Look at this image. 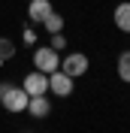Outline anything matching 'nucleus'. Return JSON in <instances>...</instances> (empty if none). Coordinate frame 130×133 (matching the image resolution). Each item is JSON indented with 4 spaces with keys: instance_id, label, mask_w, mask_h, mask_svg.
<instances>
[{
    "instance_id": "obj_11",
    "label": "nucleus",
    "mask_w": 130,
    "mask_h": 133,
    "mask_svg": "<svg viewBox=\"0 0 130 133\" xmlns=\"http://www.w3.org/2000/svg\"><path fill=\"white\" fill-rule=\"evenodd\" d=\"M12 55H15V42L6 39V36H0V64H6Z\"/></svg>"
},
{
    "instance_id": "obj_2",
    "label": "nucleus",
    "mask_w": 130,
    "mask_h": 133,
    "mask_svg": "<svg viewBox=\"0 0 130 133\" xmlns=\"http://www.w3.org/2000/svg\"><path fill=\"white\" fill-rule=\"evenodd\" d=\"M27 94L24 88H15V85H6V91L0 94V106L6 109V112H12V115H18V112H24L27 109Z\"/></svg>"
},
{
    "instance_id": "obj_7",
    "label": "nucleus",
    "mask_w": 130,
    "mask_h": 133,
    "mask_svg": "<svg viewBox=\"0 0 130 133\" xmlns=\"http://www.w3.org/2000/svg\"><path fill=\"white\" fill-rule=\"evenodd\" d=\"M112 21H115V27H118L121 33H130V0H121V3L115 6Z\"/></svg>"
},
{
    "instance_id": "obj_6",
    "label": "nucleus",
    "mask_w": 130,
    "mask_h": 133,
    "mask_svg": "<svg viewBox=\"0 0 130 133\" xmlns=\"http://www.w3.org/2000/svg\"><path fill=\"white\" fill-rule=\"evenodd\" d=\"M51 12V0H27V18L33 24H42V18Z\"/></svg>"
},
{
    "instance_id": "obj_12",
    "label": "nucleus",
    "mask_w": 130,
    "mask_h": 133,
    "mask_svg": "<svg viewBox=\"0 0 130 133\" xmlns=\"http://www.w3.org/2000/svg\"><path fill=\"white\" fill-rule=\"evenodd\" d=\"M51 49L55 51H64L67 49V36L64 33H51Z\"/></svg>"
},
{
    "instance_id": "obj_3",
    "label": "nucleus",
    "mask_w": 130,
    "mask_h": 133,
    "mask_svg": "<svg viewBox=\"0 0 130 133\" xmlns=\"http://www.w3.org/2000/svg\"><path fill=\"white\" fill-rule=\"evenodd\" d=\"M88 66H91V61H88V55H85V51H70V55H64V58H61V70H64L70 79L85 76V73H88Z\"/></svg>"
},
{
    "instance_id": "obj_13",
    "label": "nucleus",
    "mask_w": 130,
    "mask_h": 133,
    "mask_svg": "<svg viewBox=\"0 0 130 133\" xmlns=\"http://www.w3.org/2000/svg\"><path fill=\"white\" fill-rule=\"evenodd\" d=\"M21 36H24V42H27V45H36V30H33L30 24H27L24 30H21Z\"/></svg>"
},
{
    "instance_id": "obj_8",
    "label": "nucleus",
    "mask_w": 130,
    "mask_h": 133,
    "mask_svg": "<svg viewBox=\"0 0 130 133\" xmlns=\"http://www.w3.org/2000/svg\"><path fill=\"white\" fill-rule=\"evenodd\" d=\"M27 112H30L33 118H46V115L51 112L49 97H46V94H36V97H30V100H27Z\"/></svg>"
},
{
    "instance_id": "obj_10",
    "label": "nucleus",
    "mask_w": 130,
    "mask_h": 133,
    "mask_svg": "<svg viewBox=\"0 0 130 133\" xmlns=\"http://www.w3.org/2000/svg\"><path fill=\"white\" fill-rule=\"evenodd\" d=\"M115 70H118V79L130 85V49H124L121 55H118V66H115Z\"/></svg>"
},
{
    "instance_id": "obj_4",
    "label": "nucleus",
    "mask_w": 130,
    "mask_h": 133,
    "mask_svg": "<svg viewBox=\"0 0 130 133\" xmlns=\"http://www.w3.org/2000/svg\"><path fill=\"white\" fill-rule=\"evenodd\" d=\"M73 88H76V79H70L64 70L49 73V91L55 94V97H70V94H73Z\"/></svg>"
},
{
    "instance_id": "obj_5",
    "label": "nucleus",
    "mask_w": 130,
    "mask_h": 133,
    "mask_svg": "<svg viewBox=\"0 0 130 133\" xmlns=\"http://www.w3.org/2000/svg\"><path fill=\"white\" fill-rule=\"evenodd\" d=\"M24 94L27 97H36V94H49V76L46 73H40V70H33V73H27L24 76Z\"/></svg>"
},
{
    "instance_id": "obj_9",
    "label": "nucleus",
    "mask_w": 130,
    "mask_h": 133,
    "mask_svg": "<svg viewBox=\"0 0 130 133\" xmlns=\"http://www.w3.org/2000/svg\"><path fill=\"white\" fill-rule=\"evenodd\" d=\"M42 27H46L49 33H64V15H57L55 9H51L49 15L42 18Z\"/></svg>"
},
{
    "instance_id": "obj_1",
    "label": "nucleus",
    "mask_w": 130,
    "mask_h": 133,
    "mask_svg": "<svg viewBox=\"0 0 130 133\" xmlns=\"http://www.w3.org/2000/svg\"><path fill=\"white\" fill-rule=\"evenodd\" d=\"M33 70H40V73H55L61 70V55H57L51 45H40V49H33Z\"/></svg>"
}]
</instances>
